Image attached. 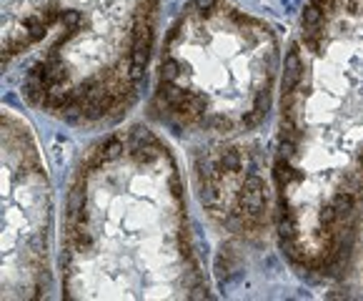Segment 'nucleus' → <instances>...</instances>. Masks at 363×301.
<instances>
[{"instance_id": "f257e3e1", "label": "nucleus", "mask_w": 363, "mask_h": 301, "mask_svg": "<svg viewBox=\"0 0 363 301\" xmlns=\"http://www.w3.org/2000/svg\"><path fill=\"white\" fill-rule=\"evenodd\" d=\"M271 178L289 263L336 276L363 219V0L306 3L284 60Z\"/></svg>"}, {"instance_id": "f03ea898", "label": "nucleus", "mask_w": 363, "mask_h": 301, "mask_svg": "<svg viewBox=\"0 0 363 301\" xmlns=\"http://www.w3.org/2000/svg\"><path fill=\"white\" fill-rule=\"evenodd\" d=\"M68 299H203L173 150L145 126L101 138L75 168L60 239Z\"/></svg>"}, {"instance_id": "7ed1b4c3", "label": "nucleus", "mask_w": 363, "mask_h": 301, "mask_svg": "<svg viewBox=\"0 0 363 301\" xmlns=\"http://www.w3.org/2000/svg\"><path fill=\"white\" fill-rule=\"evenodd\" d=\"M160 0H3V81L75 128L118 124L148 81Z\"/></svg>"}, {"instance_id": "20e7f679", "label": "nucleus", "mask_w": 363, "mask_h": 301, "mask_svg": "<svg viewBox=\"0 0 363 301\" xmlns=\"http://www.w3.org/2000/svg\"><path fill=\"white\" fill-rule=\"evenodd\" d=\"M278 68L266 21L225 0H191L160 45L150 113L178 136L238 138L268 119Z\"/></svg>"}, {"instance_id": "39448f33", "label": "nucleus", "mask_w": 363, "mask_h": 301, "mask_svg": "<svg viewBox=\"0 0 363 301\" xmlns=\"http://www.w3.org/2000/svg\"><path fill=\"white\" fill-rule=\"evenodd\" d=\"M50 183L28 124L3 111V299L50 286Z\"/></svg>"}, {"instance_id": "423d86ee", "label": "nucleus", "mask_w": 363, "mask_h": 301, "mask_svg": "<svg viewBox=\"0 0 363 301\" xmlns=\"http://www.w3.org/2000/svg\"><path fill=\"white\" fill-rule=\"evenodd\" d=\"M193 181L203 211L230 236L258 241L276 224V191H271L258 148L218 141L198 148Z\"/></svg>"}]
</instances>
